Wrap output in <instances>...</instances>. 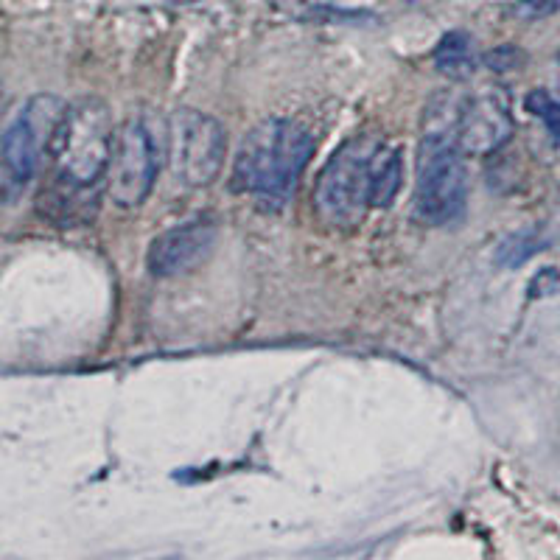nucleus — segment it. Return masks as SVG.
<instances>
[{
    "mask_svg": "<svg viewBox=\"0 0 560 560\" xmlns=\"http://www.w3.org/2000/svg\"><path fill=\"white\" fill-rule=\"evenodd\" d=\"M454 138V118L448 126H437L423 135L418 152L415 180V216L429 227L454 222L468 199L465 157Z\"/></svg>",
    "mask_w": 560,
    "mask_h": 560,
    "instance_id": "nucleus-3",
    "label": "nucleus"
},
{
    "mask_svg": "<svg viewBox=\"0 0 560 560\" xmlns=\"http://www.w3.org/2000/svg\"><path fill=\"white\" fill-rule=\"evenodd\" d=\"M516 12L524 20H544V17L560 12V0H521Z\"/></svg>",
    "mask_w": 560,
    "mask_h": 560,
    "instance_id": "nucleus-13",
    "label": "nucleus"
},
{
    "mask_svg": "<svg viewBox=\"0 0 560 560\" xmlns=\"http://www.w3.org/2000/svg\"><path fill=\"white\" fill-rule=\"evenodd\" d=\"M168 129L152 115H132L126 118L121 129L115 132L112 143L110 168H107V194L112 205L118 208H138L140 202L149 196L157 171H160V157L166 152Z\"/></svg>",
    "mask_w": 560,
    "mask_h": 560,
    "instance_id": "nucleus-4",
    "label": "nucleus"
},
{
    "mask_svg": "<svg viewBox=\"0 0 560 560\" xmlns=\"http://www.w3.org/2000/svg\"><path fill=\"white\" fill-rule=\"evenodd\" d=\"M549 238L544 236V230L538 227H527V230H518L513 236H507L496 250V264L507 266V269H516V266L527 264L532 255H538L541 250H546Z\"/></svg>",
    "mask_w": 560,
    "mask_h": 560,
    "instance_id": "nucleus-12",
    "label": "nucleus"
},
{
    "mask_svg": "<svg viewBox=\"0 0 560 560\" xmlns=\"http://www.w3.org/2000/svg\"><path fill=\"white\" fill-rule=\"evenodd\" d=\"M227 154L224 126L205 112L182 107L168 121V157L174 177L191 188H202L219 177Z\"/></svg>",
    "mask_w": 560,
    "mask_h": 560,
    "instance_id": "nucleus-7",
    "label": "nucleus"
},
{
    "mask_svg": "<svg viewBox=\"0 0 560 560\" xmlns=\"http://www.w3.org/2000/svg\"><path fill=\"white\" fill-rule=\"evenodd\" d=\"M213 244H216V224L210 219L177 224L152 241L149 269L160 278L182 275V272L194 269L199 261H205Z\"/></svg>",
    "mask_w": 560,
    "mask_h": 560,
    "instance_id": "nucleus-9",
    "label": "nucleus"
},
{
    "mask_svg": "<svg viewBox=\"0 0 560 560\" xmlns=\"http://www.w3.org/2000/svg\"><path fill=\"white\" fill-rule=\"evenodd\" d=\"M404 180V160L398 149H378L373 160V180H370V205L373 208H387L392 199L401 191Z\"/></svg>",
    "mask_w": 560,
    "mask_h": 560,
    "instance_id": "nucleus-11",
    "label": "nucleus"
},
{
    "mask_svg": "<svg viewBox=\"0 0 560 560\" xmlns=\"http://www.w3.org/2000/svg\"><path fill=\"white\" fill-rule=\"evenodd\" d=\"M311 154L314 140L306 126L289 118H266L238 146L233 185L264 202V208H283Z\"/></svg>",
    "mask_w": 560,
    "mask_h": 560,
    "instance_id": "nucleus-1",
    "label": "nucleus"
},
{
    "mask_svg": "<svg viewBox=\"0 0 560 560\" xmlns=\"http://www.w3.org/2000/svg\"><path fill=\"white\" fill-rule=\"evenodd\" d=\"M513 135V115L499 90H482L462 101L454 115V138L465 154L485 157Z\"/></svg>",
    "mask_w": 560,
    "mask_h": 560,
    "instance_id": "nucleus-8",
    "label": "nucleus"
},
{
    "mask_svg": "<svg viewBox=\"0 0 560 560\" xmlns=\"http://www.w3.org/2000/svg\"><path fill=\"white\" fill-rule=\"evenodd\" d=\"M560 292V272L555 266L541 269L530 283V297H549V294Z\"/></svg>",
    "mask_w": 560,
    "mask_h": 560,
    "instance_id": "nucleus-14",
    "label": "nucleus"
},
{
    "mask_svg": "<svg viewBox=\"0 0 560 560\" xmlns=\"http://www.w3.org/2000/svg\"><path fill=\"white\" fill-rule=\"evenodd\" d=\"M485 62L490 65V70H513L521 62V54H518L516 48L504 45V48H496L493 54L485 56Z\"/></svg>",
    "mask_w": 560,
    "mask_h": 560,
    "instance_id": "nucleus-15",
    "label": "nucleus"
},
{
    "mask_svg": "<svg viewBox=\"0 0 560 560\" xmlns=\"http://www.w3.org/2000/svg\"><path fill=\"white\" fill-rule=\"evenodd\" d=\"M68 104L62 98L40 96L28 98L3 132V196L14 202L26 191V185L40 166L42 149L48 152L56 126L62 124Z\"/></svg>",
    "mask_w": 560,
    "mask_h": 560,
    "instance_id": "nucleus-6",
    "label": "nucleus"
},
{
    "mask_svg": "<svg viewBox=\"0 0 560 560\" xmlns=\"http://www.w3.org/2000/svg\"><path fill=\"white\" fill-rule=\"evenodd\" d=\"M378 149V140L353 138L331 154L314 188V208L322 222L334 227H353L362 222L364 210L370 205V180Z\"/></svg>",
    "mask_w": 560,
    "mask_h": 560,
    "instance_id": "nucleus-5",
    "label": "nucleus"
},
{
    "mask_svg": "<svg viewBox=\"0 0 560 560\" xmlns=\"http://www.w3.org/2000/svg\"><path fill=\"white\" fill-rule=\"evenodd\" d=\"M171 3H194V0H171Z\"/></svg>",
    "mask_w": 560,
    "mask_h": 560,
    "instance_id": "nucleus-16",
    "label": "nucleus"
},
{
    "mask_svg": "<svg viewBox=\"0 0 560 560\" xmlns=\"http://www.w3.org/2000/svg\"><path fill=\"white\" fill-rule=\"evenodd\" d=\"M476 62H479L476 45L471 34H465V31H448L434 48V68L448 79H457V82L468 79L476 70Z\"/></svg>",
    "mask_w": 560,
    "mask_h": 560,
    "instance_id": "nucleus-10",
    "label": "nucleus"
},
{
    "mask_svg": "<svg viewBox=\"0 0 560 560\" xmlns=\"http://www.w3.org/2000/svg\"><path fill=\"white\" fill-rule=\"evenodd\" d=\"M112 143L115 129L110 110L98 98H84L68 107L48 146V154L54 157L56 182L73 191L93 188L101 177H107Z\"/></svg>",
    "mask_w": 560,
    "mask_h": 560,
    "instance_id": "nucleus-2",
    "label": "nucleus"
}]
</instances>
